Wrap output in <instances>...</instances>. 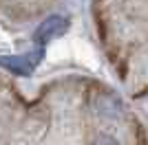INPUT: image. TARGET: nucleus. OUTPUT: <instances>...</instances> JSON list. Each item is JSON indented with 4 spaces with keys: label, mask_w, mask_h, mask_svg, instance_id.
I'll return each mask as SVG.
<instances>
[{
    "label": "nucleus",
    "mask_w": 148,
    "mask_h": 145,
    "mask_svg": "<svg viewBox=\"0 0 148 145\" xmlns=\"http://www.w3.org/2000/svg\"><path fill=\"white\" fill-rule=\"evenodd\" d=\"M44 51L40 48V51H33V53H27V55H2L0 57V66H5L7 70L16 72V75H31L33 72V68L40 64V60H42Z\"/></svg>",
    "instance_id": "1"
},
{
    "label": "nucleus",
    "mask_w": 148,
    "mask_h": 145,
    "mask_svg": "<svg viewBox=\"0 0 148 145\" xmlns=\"http://www.w3.org/2000/svg\"><path fill=\"white\" fill-rule=\"evenodd\" d=\"M66 29H69V20L64 18V16H51V18H47L36 29L33 40H36V44L44 46V44H49L51 40L60 37L62 33H66Z\"/></svg>",
    "instance_id": "2"
},
{
    "label": "nucleus",
    "mask_w": 148,
    "mask_h": 145,
    "mask_svg": "<svg viewBox=\"0 0 148 145\" xmlns=\"http://www.w3.org/2000/svg\"><path fill=\"white\" fill-rule=\"evenodd\" d=\"M95 108L102 117H117L119 115V101L117 99H113V97H99L97 103H95Z\"/></svg>",
    "instance_id": "3"
}]
</instances>
